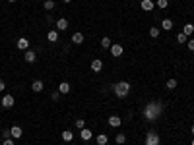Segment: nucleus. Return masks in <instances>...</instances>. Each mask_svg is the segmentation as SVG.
Instances as JSON below:
<instances>
[{
  "label": "nucleus",
  "mask_w": 194,
  "mask_h": 145,
  "mask_svg": "<svg viewBox=\"0 0 194 145\" xmlns=\"http://www.w3.org/2000/svg\"><path fill=\"white\" fill-rule=\"evenodd\" d=\"M2 145H14V137H6V139L2 141Z\"/></svg>",
  "instance_id": "31"
},
{
  "label": "nucleus",
  "mask_w": 194,
  "mask_h": 145,
  "mask_svg": "<svg viewBox=\"0 0 194 145\" xmlns=\"http://www.w3.org/2000/svg\"><path fill=\"white\" fill-rule=\"evenodd\" d=\"M177 87V80H167V89H175Z\"/></svg>",
  "instance_id": "29"
},
{
  "label": "nucleus",
  "mask_w": 194,
  "mask_h": 145,
  "mask_svg": "<svg viewBox=\"0 0 194 145\" xmlns=\"http://www.w3.org/2000/svg\"><path fill=\"white\" fill-rule=\"evenodd\" d=\"M58 93H60V95H68V93H70V83L62 81V83L58 85Z\"/></svg>",
  "instance_id": "14"
},
{
  "label": "nucleus",
  "mask_w": 194,
  "mask_h": 145,
  "mask_svg": "<svg viewBox=\"0 0 194 145\" xmlns=\"http://www.w3.org/2000/svg\"><path fill=\"white\" fill-rule=\"evenodd\" d=\"M107 124H109L111 128H119V126L122 124V120H120L119 116H109V120H107Z\"/></svg>",
  "instance_id": "11"
},
{
  "label": "nucleus",
  "mask_w": 194,
  "mask_h": 145,
  "mask_svg": "<svg viewBox=\"0 0 194 145\" xmlns=\"http://www.w3.org/2000/svg\"><path fill=\"white\" fill-rule=\"evenodd\" d=\"M16 47H18L19 50H27V49H29V41H27L25 37H19L18 43H16Z\"/></svg>",
  "instance_id": "9"
},
{
  "label": "nucleus",
  "mask_w": 194,
  "mask_h": 145,
  "mask_svg": "<svg viewBox=\"0 0 194 145\" xmlns=\"http://www.w3.org/2000/svg\"><path fill=\"white\" fill-rule=\"evenodd\" d=\"M4 89H6V83H4V80H0V93H4Z\"/></svg>",
  "instance_id": "33"
},
{
  "label": "nucleus",
  "mask_w": 194,
  "mask_h": 145,
  "mask_svg": "<svg viewBox=\"0 0 194 145\" xmlns=\"http://www.w3.org/2000/svg\"><path fill=\"white\" fill-rule=\"evenodd\" d=\"M140 6H142V10H146V12H152V10L155 8V2L153 0H142Z\"/></svg>",
  "instance_id": "8"
},
{
  "label": "nucleus",
  "mask_w": 194,
  "mask_h": 145,
  "mask_svg": "<svg viewBox=\"0 0 194 145\" xmlns=\"http://www.w3.org/2000/svg\"><path fill=\"white\" fill-rule=\"evenodd\" d=\"M51 99H53V101H58V99H60V93H58V91H54V93L51 95Z\"/></svg>",
  "instance_id": "32"
},
{
  "label": "nucleus",
  "mask_w": 194,
  "mask_h": 145,
  "mask_svg": "<svg viewBox=\"0 0 194 145\" xmlns=\"http://www.w3.org/2000/svg\"><path fill=\"white\" fill-rule=\"evenodd\" d=\"M190 132H192V136H194V124H192V128H190Z\"/></svg>",
  "instance_id": "35"
},
{
  "label": "nucleus",
  "mask_w": 194,
  "mask_h": 145,
  "mask_svg": "<svg viewBox=\"0 0 194 145\" xmlns=\"http://www.w3.org/2000/svg\"><path fill=\"white\" fill-rule=\"evenodd\" d=\"M159 31H161L159 27H152V29H150V37H152V39H157V37H159Z\"/></svg>",
  "instance_id": "26"
},
{
  "label": "nucleus",
  "mask_w": 194,
  "mask_h": 145,
  "mask_svg": "<svg viewBox=\"0 0 194 145\" xmlns=\"http://www.w3.org/2000/svg\"><path fill=\"white\" fill-rule=\"evenodd\" d=\"M186 47H188L190 52H194V39H188V41H186Z\"/></svg>",
  "instance_id": "30"
},
{
  "label": "nucleus",
  "mask_w": 194,
  "mask_h": 145,
  "mask_svg": "<svg viewBox=\"0 0 194 145\" xmlns=\"http://www.w3.org/2000/svg\"><path fill=\"white\" fill-rule=\"evenodd\" d=\"M188 41V37L185 35V33H179V35H177V43H186Z\"/></svg>",
  "instance_id": "28"
},
{
  "label": "nucleus",
  "mask_w": 194,
  "mask_h": 145,
  "mask_svg": "<svg viewBox=\"0 0 194 145\" xmlns=\"http://www.w3.org/2000/svg\"><path fill=\"white\" fill-rule=\"evenodd\" d=\"M72 43H74V44H82V43H84V33L76 31L74 35H72Z\"/></svg>",
  "instance_id": "17"
},
{
  "label": "nucleus",
  "mask_w": 194,
  "mask_h": 145,
  "mask_svg": "<svg viewBox=\"0 0 194 145\" xmlns=\"http://www.w3.org/2000/svg\"><path fill=\"white\" fill-rule=\"evenodd\" d=\"M31 89H33V93H41L43 89H45V83L41 80H35V81L31 83Z\"/></svg>",
  "instance_id": "10"
},
{
  "label": "nucleus",
  "mask_w": 194,
  "mask_h": 145,
  "mask_svg": "<svg viewBox=\"0 0 194 145\" xmlns=\"http://www.w3.org/2000/svg\"><path fill=\"white\" fill-rule=\"evenodd\" d=\"M155 6H157V8H161V10H165V8L169 6V0H157Z\"/></svg>",
  "instance_id": "27"
},
{
  "label": "nucleus",
  "mask_w": 194,
  "mask_h": 145,
  "mask_svg": "<svg viewBox=\"0 0 194 145\" xmlns=\"http://www.w3.org/2000/svg\"><path fill=\"white\" fill-rule=\"evenodd\" d=\"M113 91H115V95L119 99H124V97H128V93H130V83L128 81H119V83H115Z\"/></svg>",
  "instance_id": "2"
},
{
  "label": "nucleus",
  "mask_w": 194,
  "mask_h": 145,
  "mask_svg": "<svg viewBox=\"0 0 194 145\" xmlns=\"http://www.w3.org/2000/svg\"><path fill=\"white\" fill-rule=\"evenodd\" d=\"M10 136H12L14 139H19L21 136H24V130H21L19 126H12L10 128Z\"/></svg>",
  "instance_id": "6"
},
{
  "label": "nucleus",
  "mask_w": 194,
  "mask_h": 145,
  "mask_svg": "<svg viewBox=\"0 0 194 145\" xmlns=\"http://www.w3.org/2000/svg\"><path fill=\"white\" fill-rule=\"evenodd\" d=\"M47 39H49L51 43H56V41H58V31H56V29H51V31L47 33Z\"/></svg>",
  "instance_id": "18"
},
{
  "label": "nucleus",
  "mask_w": 194,
  "mask_h": 145,
  "mask_svg": "<svg viewBox=\"0 0 194 145\" xmlns=\"http://www.w3.org/2000/svg\"><path fill=\"white\" fill-rule=\"evenodd\" d=\"M80 137H82L84 141H89L91 137H93V133H91V130H87V128H84V130H80Z\"/></svg>",
  "instance_id": "13"
},
{
  "label": "nucleus",
  "mask_w": 194,
  "mask_h": 145,
  "mask_svg": "<svg viewBox=\"0 0 194 145\" xmlns=\"http://www.w3.org/2000/svg\"><path fill=\"white\" fill-rule=\"evenodd\" d=\"M14 103H16V99H14L12 95H4V97H2V101H0V105H2L4 108H12V106H14Z\"/></svg>",
  "instance_id": "5"
},
{
  "label": "nucleus",
  "mask_w": 194,
  "mask_h": 145,
  "mask_svg": "<svg viewBox=\"0 0 194 145\" xmlns=\"http://www.w3.org/2000/svg\"><path fill=\"white\" fill-rule=\"evenodd\" d=\"M109 50H111V54H113V56H115V58H119V56H122V52H124V47H122V44H119V43H113Z\"/></svg>",
  "instance_id": "4"
},
{
  "label": "nucleus",
  "mask_w": 194,
  "mask_h": 145,
  "mask_svg": "<svg viewBox=\"0 0 194 145\" xmlns=\"http://www.w3.org/2000/svg\"><path fill=\"white\" fill-rule=\"evenodd\" d=\"M161 29H165V31H171V29H173V19H163L161 21Z\"/></svg>",
  "instance_id": "19"
},
{
  "label": "nucleus",
  "mask_w": 194,
  "mask_h": 145,
  "mask_svg": "<svg viewBox=\"0 0 194 145\" xmlns=\"http://www.w3.org/2000/svg\"><path fill=\"white\" fill-rule=\"evenodd\" d=\"M35 60H37V56H35V50H25V62L27 64H35Z\"/></svg>",
  "instance_id": "12"
},
{
  "label": "nucleus",
  "mask_w": 194,
  "mask_h": 145,
  "mask_svg": "<svg viewBox=\"0 0 194 145\" xmlns=\"http://www.w3.org/2000/svg\"><path fill=\"white\" fill-rule=\"evenodd\" d=\"M111 44H113V41H111L109 37H103V39H101V47H103V49H111Z\"/></svg>",
  "instance_id": "23"
},
{
  "label": "nucleus",
  "mask_w": 194,
  "mask_h": 145,
  "mask_svg": "<svg viewBox=\"0 0 194 145\" xmlns=\"http://www.w3.org/2000/svg\"><path fill=\"white\" fill-rule=\"evenodd\" d=\"M161 143V139H159V133H155V132H150L146 136V145H159Z\"/></svg>",
  "instance_id": "3"
},
{
  "label": "nucleus",
  "mask_w": 194,
  "mask_h": 145,
  "mask_svg": "<svg viewBox=\"0 0 194 145\" xmlns=\"http://www.w3.org/2000/svg\"><path fill=\"white\" fill-rule=\"evenodd\" d=\"M2 136H4V139H6V137H12V136H10V130H4Z\"/></svg>",
  "instance_id": "34"
},
{
  "label": "nucleus",
  "mask_w": 194,
  "mask_h": 145,
  "mask_svg": "<svg viewBox=\"0 0 194 145\" xmlns=\"http://www.w3.org/2000/svg\"><path fill=\"white\" fill-rule=\"evenodd\" d=\"M74 126H76L78 130H84V128H86V120H82V118H78V120L74 122Z\"/></svg>",
  "instance_id": "25"
},
{
  "label": "nucleus",
  "mask_w": 194,
  "mask_h": 145,
  "mask_svg": "<svg viewBox=\"0 0 194 145\" xmlns=\"http://www.w3.org/2000/svg\"><path fill=\"white\" fill-rule=\"evenodd\" d=\"M107 141H109V137L105 136V133H99L97 136V145H107Z\"/></svg>",
  "instance_id": "22"
},
{
  "label": "nucleus",
  "mask_w": 194,
  "mask_h": 145,
  "mask_svg": "<svg viewBox=\"0 0 194 145\" xmlns=\"http://www.w3.org/2000/svg\"><path fill=\"white\" fill-rule=\"evenodd\" d=\"M72 145H76V143H72Z\"/></svg>",
  "instance_id": "39"
},
{
  "label": "nucleus",
  "mask_w": 194,
  "mask_h": 145,
  "mask_svg": "<svg viewBox=\"0 0 194 145\" xmlns=\"http://www.w3.org/2000/svg\"><path fill=\"white\" fill-rule=\"evenodd\" d=\"M190 145H194V139H192V143H190Z\"/></svg>",
  "instance_id": "37"
},
{
  "label": "nucleus",
  "mask_w": 194,
  "mask_h": 145,
  "mask_svg": "<svg viewBox=\"0 0 194 145\" xmlns=\"http://www.w3.org/2000/svg\"><path fill=\"white\" fill-rule=\"evenodd\" d=\"M91 70H93V72H97V74H99L101 70H103V62H101L99 58H95L93 62H91Z\"/></svg>",
  "instance_id": "15"
},
{
  "label": "nucleus",
  "mask_w": 194,
  "mask_h": 145,
  "mask_svg": "<svg viewBox=\"0 0 194 145\" xmlns=\"http://www.w3.org/2000/svg\"><path fill=\"white\" fill-rule=\"evenodd\" d=\"M54 6H56V2H54V0H45V4H43V8L47 10V12H51V10H54Z\"/></svg>",
  "instance_id": "21"
},
{
  "label": "nucleus",
  "mask_w": 194,
  "mask_h": 145,
  "mask_svg": "<svg viewBox=\"0 0 194 145\" xmlns=\"http://www.w3.org/2000/svg\"><path fill=\"white\" fill-rule=\"evenodd\" d=\"M115 141H117L119 145H122L124 141H126V133H117V137H115Z\"/></svg>",
  "instance_id": "24"
},
{
  "label": "nucleus",
  "mask_w": 194,
  "mask_h": 145,
  "mask_svg": "<svg viewBox=\"0 0 194 145\" xmlns=\"http://www.w3.org/2000/svg\"><path fill=\"white\" fill-rule=\"evenodd\" d=\"M10 2H16V0H10Z\"/></svg>",
  "instance_id": "38"
},
{
  "label": "nucleus",
  "mask_w": 194,
  "mask_h": 145,
  "mask_svg": "<svg viewBox=\"0 0 194 145\" xmlns=\"http://www.w3.org/2000/svg\"><path fill=\"white\" fill-rule=\"evenodd\" d=\"M163 112V105L161 103H157V101H152V103H147L142 110V114H144V120L147 122H155L159 116H161Z\"/></svg>",
  "instance_id": "1"
},
{
  "label": "nucleus",
  "mask_w": 194,
  "mask_h": 145,
  "mask_svg": "<svg viewBox=\"0 0 194 145\" xmlns=\"http://www.w3.org/2000/svg\"><path fill=\"white\" fill-rule=\"evenodd\" d=\"M182 33H185L186 37H190L192 33H194V25H192V23H186L185 27H182Z\"/></svg>",
  "instance_id": "20"
},
{
  "label": "nucleus",
  "mask_w": 194,
  "mask_h": 145,
  "mask_svg": "<svg viewBox=\"0 0 194 145\" xmlns=\"http://www.w3.org/2000/svg\"><path fill=\"white\" fill-rule=\"evenodd\" d=\"M60 137H62V141H66V143H72V139H74V133H72L70 130H64Z\"/></svg>",
  "instance_id": "16"
},
{
  "label": "nucleus",
  "mask_w": 194,
  "mask_h": 145,
  "mask_svg": "<svg viewBox=\"0 0 194 145\" xmlns=\"http://www.w3.org/2000/svg\"><path fill=\"white\" fill-rule=\"evenodd\" d=\"M62 2H66V4H68V2H72V0H62Z\"/></svg>",
  "instance_id": "36"
},
{
  "label": "nucleus",
  "mask_w": 194,
  "mask_h": 145,
  "mask_svg": "<svg viewBox=\"0 0 194 145\" xmlns=\"http://www.w3.org/2000/svg\"><path fill=\"white\" fill-rule=\"evenodd\" d=\"M68 29V19L66 18H58L56 19V31H66Z\"/></svg>",
  "instance_id": "7"
}]
</instances>
